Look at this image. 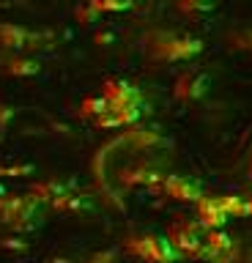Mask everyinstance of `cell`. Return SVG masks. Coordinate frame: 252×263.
Instances as JSON below:
<instances>
[{
  "mask_svg": "<svg viewBox=\"0 0 252 263\" xmlns=\"http://www.w3.org/2000/svg\"><path fill=\"white\" fill-rule=\"evenodd\" d=\"M230 214L225 211V203L222 197H203L198 203V222L206 230H219L227 222Z\"/></svg>",
  "mask_w": 252,
  "mask_h": 263,
  "instance_id": "9",
  "label": "cell"
},
{
  "mask_svg": "<svg viewBox=\"0 0 252 263\" xmlns=\"http://www.w3.org/2000/svg\"><path fill=\"white\" fill-rule=\"evenodd\" d=\"M0 69L6 74H14V77H33V74H38V69H42V63H38L33 55H3Z\"/></svg>",
  "mask_w": 252,
  "mask_h": 263,
  "instance_id": "10",
  "label": "cell"
},
{
  "mask_svg": "<svg viewBox=\"0 0 252 263\" xmlns=\"http://www.w3.org/2000/svg\"><path fill=\"white\" fill-rule=\"evenodd\" d=\"M126 252L148 263H170L178 258V250L170 244L167 236H153V233H140L126 238Z\"/></svg>",
  "mask_w": 252,
  "mask_h": 263,
  "instance_id": "4",
  "label": "cell"
},
{
  "mask_svg": "<svg viewBox=\"0 0 252 263\" xmlns=\"http://www.w3.org/2000/svg\"><path fill=\"white\" fill-rule=\"evenodd\" d=\"M159 192H165L167 197L181 200V203H200L203 200V186L195 178H186V176H165L159 184Z\"/></svg>",
  "mask_w": 252,
  "mask_h": 263,
  "instance_id": "6",
  "label": "cell"
},
{
  "mask_svg": "<svg viewBox=\"0 0 252 263\" xmlns=\"http://www.w3.org/2000/svg\"><path fill=\"white\" fill-rule=\"evenodd\" d=\"M14 118V107L9 104H0V135L6 132V126H9V121Z\"/></svg>",
  "mask_w": 252,
  "mask_h": 263,
  "instance_id": "15",
  "label": "cell"
},
{
  "mask_svg": "<svg viewBox=\"0 0 252 263\" xmlns=\"http://www.w3.org/2000/svg\"><path fill=\"white\" fill-rule=\"evenodd\" d=\"M249 173H252V167H249Z\"/></svg>",
  "mask_w": 252,
  "mask_h": 263,
  "instance_id": "19",
  "label": "cell"
},
{
  "mask_svg": "<svg viewBox=\"0 0 252 263\" xmlns=\"http://www.w3.org/2000/svg\"><path fill=\"white\" fill-rule=\"evenodd\" d=\"M134 6V0H88V6L83 11H77L80 20H91L96 14H107V11H129Z\"/></svg>",
  "mask_w": 252,
  "mask_h": 263,
  "instance_id": "11",
  "label": "cell"
},
{
  "mask_svg": "<svg viewBox=\"0 0 252 263\" xmlns=\"http://www.w3.org/2000/svg\"><path fill=\"white\" fill-rule=\"evenodd\" d=\"M206 236L208 230L200 225L198 219L195 222H176L173 228L167 230V238L170 244L178 250V255H186V258H203V250H206Z\"/></svg>",
  "mask_w": 252,
  "mask_h": 263,
  "instance_id": "5",
  "label": "cell"
},
{
  "mask_svg": "<svg viewBox=\"0 0 252 263\" xmlns=\"http://www.w3.org/2000/svg\"><path fill=\"white\" fill-rule=\"evenodd\" d=\"M176 8L186 16H203L217 8V0H176Z\"/></svg>",
  "mask_w": 252,
  "mask_h": 263,
  "instance_id": "13",
  "label": "cell"
},
{
  "mask_svg": "<svg viewBox=\"0 0 252 263\" xmlns=\"http://www.w3.org/2000/svg\"><path fill=\"white\" fill-rule=\"evenodd\" d=\"M118 260V255L112 252V250H107V252H96V255H91L85 263H115Z\"/></svg>",
  "mask_w": 252,
  "mask_h": 263,
  "instance_id": "14",
  "label": "cell"
},
{
  "mask_svg": "<svg viewBox=\"0 0 252 263\" xmlns=\"http://www.w3.org/2000/svg\"><path fill=\"white\" fill-rule=\"evenodd\" d=\"M206 90H208V74H203L198 69H189L176 80L173 93H176V99H181V102H195V99H200Z\"/></svg>",
  "mask_w": 252,
  "mask_h": 263,
  "instance_id": "8",
  "label": "cell"
},
{
  "mask_svg": "<svg viewBox=\"0 0 252 263\" xmlns=\"http://www.w3.org/2000/svg\"><path fill=\"white\" fill-rule=\"evenodd\" d=\"M145 49L151 58L157 61H189L203 49V44L192 36H178V33H167V30H153L145 36Z\"/></svg>",
  "mask_w": 252,
  "mask_h": 263,
  "instance_id": "2",
  "label": "cell"
},
{
  "mask_svg": "<svg viewBox=\"0 0 252 263\" xmlns=\"http://www.w3.org/2000/svg\"><path fill=\"white\" fill-rule=\"evenodd\" d=\"M244 260H247V263H252V250H249L247 255H244Z\"/></svg>",
  "mask_w": 252,
  "mask_h": 263,
  "instance_id": "17",
  "label": "cell"
},
{
  "mask_svg": "<svg viewBox=\"0 0 252 263\" xmlns=\"http://www.w3.org/2000/svg\"><path fill=\"white\" fill-rule=\"evenodd\" d=\"M52 263H71V260H66V258H58V260H52Z\"/></svg>",
  "mask_w": 252,
  "mask_h": 263,
  "instance_id": "18",
  "label": "cell"
},
{
  "mask_svg": "<svg viewBox=\"0 0 252 263\" xmlns=\"http://www.w3.org/2000/svg\"><path fill=\"white\" fill-rule=\"evenodd\" d=\"M236 41H244L241 47H247L249 52H252V33H241V36H236Z\"/></svg>",
  "mask_w": 252,
  "mask_h": 263,
  "instance_id": "16",
  "label": "cell"
},
{
  "mask_svg": "<svg viewBox=\"0 0 252 263\" xmlns=\"http://www.w3.org/2000/svg\"><path fill=\"white\" fill-rule=\"evenodd\" d=\"M102 96L107 99L112 107H132V104H145L140 88L126 80H107L102 85Z\"/></svg>",
  "mask_w": 252,
  "mask_h": 263,
  "instance_id": "7",
  "label": "cell"
},
{
  "mask_svg": "<svg viewBox=\"0 0 252 263\" xmlns=\"http://www.w3.org/2000/svg\"><path fill=\"white\" fill-rule=\"evenodd\" d=\"M0 222L14 230H33L44 222V203L36 200L33 195H3Z\"/></svg>",
  "mask_w": 252,
  "mask_h": 263,
  "instance_id": "1",
  "label": "cell"
},
{
  "mask_svg": "<svg viewBox=\"0 0 252 263\" xmlns=\"http://www.w3.org/2000/svg\"><path fill=\"white\" fill-rule=\"evenodd\" d=\"M110 102L104 96H88L83 104H80V115L83 118H91V121H99L104 112H110Z\"/></svg>",
  "mask_w": 252,
  "mask_h": 263,
  "instance_id": "12",
  "label": "cell"
},
{
  "mask_svg": "<svg viewBox=\"0 0 252 263\" xmlns=\"http://www.w3.org/2000/svg\"><path fill=\"white\" fill-rule=\"evenodd\" d=\"M52 47L50 33H33L20 25H0V49L6 55H33Z\"/></svg>",
  "mask_w": 252,
  "mask_h": 263,
  "instance_id": "3",
  "label": "cell"
}]
</instances>
